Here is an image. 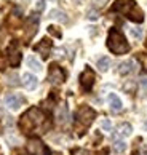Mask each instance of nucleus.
I'll return each mask as SVG.
<instances>
[{
  "instance_id": "obj_1",
  "label": "nucleus",
  "mask_w": 147,
  "mask_h": 155,
  "mask_svg": "<svg viewBox=\"0 0 147 155\" xmlns=\"http://www.w3.org/2000/svg\"><path fill=\"white\" fill-rule=\"evenodd\" d=\"M19 126L24 133H32L34 130H40V133H45L50 128V123L47 122V117L40 109L32 107L21 117Z\"/></svg>"
},
{
  "instance_id": "obj_21",
  "label": "nucleus",
  "mask_w": 147,
  "mask_h": 155,
  "mask_svg": "<svg viewBox=\"0 0 147 155\" xmlns=\"http://www.w3.org/2000/svg\"><path fill=\"white\" fill-rule=\"evenodd\" d=\"M129 34H131V37H134V38H141L142 37V29H141V27H133V29H129Z\"/></svg>"
},
{
  "instance_id": "obj_22",
  "label": "nucleus",
  "mask_w": 147,
  "mask_h": 155,
  "mask_svg": "<svg viewBox=\"0 0 147 155\" xmlns=\"http://www.w3.org/2000/svg\"><path fill=\"white\" fill-rule=\"evenodd\" d=\"M101 128H103L104 131H110V128H112L110 120H103V122H101Z\"/></svg>"
},
{
  "instance_id": "obj_28",
  "label": "nucleus",
  "mask_w": 147,
  "mask_h": 155,
  "mask_svg": "<svg viewBox=\"0 0 147 155\" xmlns=\"http://www.w3.org/2000/svg\"><path fill=\"white\" fill-rule=\"evenodd\" d=\"M5 11H7V8L0 10V26H2V21H3V15H5Z\"/></svg>"
},
{
  "instance_id": "obj_7",
  "label": "nucleus",
  "mask_w": 147,
  "mask_h": 155,
  "mask_svg": "<svg viewBox=\"0 0 147 155\" xmlns=\"http://www.w3.org/2000/svg\"><path fill=\"white\" fill-rule=\"evenodd\" d=\"M27 150H29V153H32V155H48L50 153L48 149L45 147L40 141H37V139L29 141V144H27Z\"/></svg>"
},
{
  "instance_id": "obj_12",
  "label": "nucleus",
  "mask_w": 147,
  "mask_h": 155,
  "mask_svg": "<svg viewBox=\"0 0 147 155\" xmlns=\"http://www.w3.org/2000/svg\"><path fill=\"white\" fill-rule=\"evenodd\" d=\"M107 101H109V106H110L112 112H120L122 110V101L115 93H110L109 96H107Z\"/></svg>"
},
{
  "instance_id": "obj_20",
  "label": "nucleus",
  "mask_w": 147,
  "mask_h": 155,
  "mask_svg": "<svg viewBox=\"0 0 147 155\" xmlns=\"http://www.w3.org/2000/svg\"><path fill=\"white\" fill-rule=\"evenodd\" d=\"M125 149H126L125 141H115V142H114V150H115L117 153H122V152H125Z\"/></svg>"
},
{
  "instance_id": "obj_8",
  "label": "nucleus",
  "mask_w": 147,
  "mask_h": 155,
  "mask_svg": "<svg viewBox=\"0 0 147 155\" xmlns=\"http://www.w3.org/2000/svg\"><path fill=\"white\" fill-rule=\"evenodd\" d=\"M5 104H7L8 109H11V110H18V109L24 104V97H22L21 94H8L7 97H5Z\"/></svg>"
},
{
  "instance_id": "obj_5",
  "label": "nucleus",
  "mask_w": 147,
  "mask_h": 155,
  "mask_svg": "<svg viewBox=\"0 0 147 155\" xmlns=\"http://www.w3.org/2000/svg\"><path fill=\"white\" fill-rule=\"evenodd\" d=\"M64 78H66V74H64V71H63V69H61L58 64H51V66H50V72H48L50 83L59 85V83L64 82Z\"/></svg>"
},
{
  "instance_id": "obj_25",
  "label": "nucleus",
  "mask_w": 147,
  "mask_h": 155,
  "mask_svg": "<svg viewBox=\"0 0 147 155\" xmlns=\"http://www.w3.org/2000/svg\"><path fill=\"white\" fill-rule=\"evenodd\" d=\"M134 88H136V85H134L133 82H129V83H126L125 87H123V90H125L126 93H129V91H134Z\"/></svg>"
},
{
  "instance_id": "obj_10",
  "label": "nucleus",
  "mask_w": 147,
  "mask_h": 155,
  "mask_svg": "<svg viewBox=\"0 0 147 155\" xmlns=\"http://www.w3.org/2000/svg\"><path fill=\"white\" fill-rule=\"evenodd\" d=\"M51 47H53L51 42H50L48 38H43V40H40V43H38V45H35V48H34V50L38 51V53L42 54V58H43V59H47L48 56H50V51H51Z\"/></svg>"
},
{
  "instance_id": "obj_13",
  "label": "nucleus",
  "mask_w": 147,
  "mask_h": 155,
  "mask_svg": "<svg viewBox=\"0 0 147 155\" xmlns=\"http://www.w3.org/2000/svg\"><path fill=\"white\" fill-rule=\"evenodd\" d=\"M133 71H134V62L133 61H125L118 66V74H120V75H126V74L133 72Z\"/></svg>"
},
{
  "instance_id": "obj_2",
  "label": "nucleus",
  "mask_w": 147,
  "mask_h": 155,
  "mask_svg": "<svg viewBox=\"0 0 147 155\" xmlns=\"http://www.w3.org/2000/svg\"><path fill=\"white\" fill-rule=\"evenodd\" d=\"M112 10L126 15L128 18L131 21H134V22H142L144 21L142 10L138 7L134 0H118V2H115L114 7H112Z\"/></svg>"
},
{
  "instance_id": "obj_17",
  "label": "nucleus",
  "mask_w": 147,
  "mask_h": 155,
  "mask_svg": "<svg viewBox=\"0 0 147 155\" xmlns=\"http://www.w3.org/2000/svg\"><path fill=\"white\" fill-rule=\"evenodd\" d=\"M118 134L123 136V137H126L131 134V125L129 123H122L120 126H118Z\"/></svg>"
},
{
  "instance_id": "obj_11",
  "label": "nucleus",
  "mask_w": 147,
  "mask_h": 155,
  "mask_svg": "<svg viewBox=\"0 0 147 155\" xmlns=\"http://www.w3.org/2000/svg\"><path fill=\"white\" fill-rule=\"evenodd\" d=\"M37 77L35 75H32V74H24L22 75V85L26 87V90H35L37 88Z\"/></svg>"
},
{
  "instance_id": "obj_32",
  "label": "nucleus",
  "mask_w": 147,
  "mask_h": 155,
  "mask_svg": "<svg viewBox=\"0 0 147 155\" xmlns=\"http://www.w3.org/2000/svg\"><path fill=\"white\" fill-rule=\"evenodd\" d=\"M145 45H147V43H145Z\"/></svg>"
},
{
  "instance_id": "obj_30",
  "label": "nucleus",
  "mask_w": 147,
  "mask_h": 155,
  "mask_svg": "<svg viewBox=\"0 0 147 155\" xmlns=\"http://www.w3.org/2000/svg\"><path fill=\"white\" fill-rule=\"evenodd\" d=\"M0 69H3V59H2V56H0Z\"/></svg>"
},
{
  "instance_id": "obj_9",
  "label": "nucleus",
  "mask_w": 147,
  "mask_h": 155,
  "mask_svg": "<svg viewBox=\"0 0 147 155\" xmlns=\"http://www.w3.org/2000/svg\"><path fill=\"white\" fill-rule=\"evenodd\" d=\"M8 61H10V64L15 66V67L21 62V51H19L18 43L16 42H13L8 47Z\"/></svg>"
},
{
  "instance_id": "obj_31",
  "label": "nucleus",
  "mask_w": 147,
  "mask_h": 155,
  "mask_svg": "<svg viewBox=\"0 0 147 155\" xmlns=\"http://www.w3.org/2000/svg\"><path fill=\"white\" fill-rule=\"evenodd\" d=\"M98 2H101V3H103V2H106V0H98Z\"/></svg>"
},
{
  "instance_id": "obj_3",
  "label": "nucleus",
  "mask_w": 147,
  "mask_h": 155,
  "mask_svg": "<svg viewBox=\"0 0 147 155\" xmlns=\"http://www.w3.org/2000/svg\"><path fill=\"white\" fill-rule=\"evenodd\" d=\"M107 47H109V50L115 54H123L129 50V45L126 42L125 35L117 29H110L109 37H107Z\"/></svg>"
},
{
  "instance_id": "obj_6",
  "label": "nucleus",
  "mask_w": 147,
  "mask_h": 155,
  "mask_svg": "<svg viewBox=\"0 0 147 155\" xmlns=\"http://www.w3.org/2000/svg\"><path fill=\"white\" fill-rule=\"evenodd\" d=\"M94 80H96L94 72L90 67H87L82 72V75H80V87H82V90L83 91H90V90H91V87L94 85Z\"/></svg>"
},
{
  "instance_id": "obj_16",
  "label": "nucleus",
  "mask_w": 147,
  "mask_h": 155,
  "mask_svg": "<svg viewBox=\"0 0 147 155\" xmlns=\"http://www.w3.org/2000/svg\"><path fill=\"white\" fill-rule=\"evenodd\" d=\"M109 66H110V59L107 58V56H103V58L98 61V69H99L101 72L109 71Z\"/></svg>"
},
{
  "instance_id": "obj_23",
  "label": "nucleus",
  "mask_w": 147,
  "mask_h": 155,
  "mask_svg": "<svg viewBox=\"0 0 147 155\" xmlns=\"http://www.w3.org/2000/svg\"><path fill=\"white\" fill-rule=\"evenodd\" d=\"M48 32L51 34V35H54V37H58V38L61 37V32L58 31V27H54V26H50V27H48Z\"/></svg>"
},
{
  "instance_id": "obj_27",
  "label": "nucleus",
  "mask_w": 147,
  "mask_h": 155,
  "mask_svg": "<svg viewBox=\"0 0 147 155\" xmlns=\"http://www.w3.org/2000/svg\"><path fill=\"white\" fill-rule=\"evenodd\" d=\"M35 7H37L38 11L43 10V8H45V0H37V5H35Z\"/></svg>"
},
{
  "instance_id": "obj_19",
  "label": "nucleus",
  "mask_w": 147,
  "mask_h": 155,
  "mask_svg": "<svg viewBox=\"0 0 147 155\" xmlns=\"http://www.w3.org/2000/svg\"><path fill=\"white\" fill-rule=\"evenodd\" d=\"M67 115H69V114H67V109L66 107H61L59 110H58V122L59 123H66L67 122Z\"/></svg>"
},
{
  "instance_id": "obj_14",
  "label": "nucleus",
  "mask_w": 147,
  "mask_h": 155,
  "mask_svg": "<svg viewBox=\"0 0 147 155\" xmlns=\"http://www.w3.org/2000/svg\"><path fill=\"white\" fill-rule=\"evenodd\" d=\"M27 66H29L34 72H40L42 71V64L38 62L37 58H34V56H29V58H27Z\"/></svg>"
},
{
  "instance_id": "obj_26",
  "label": "nucleus",
  "mask_w": 147,
  "mask_h": 155,
  "mask_svg": "<svg viewBox=\"0 0 147 155\" xmlns=\"http://www.w3.org/2000/svg\"><path fill=\"white\" fill-rule=\"evenodd\" d=\"M98 16H99V13L96 10H90L88 11V19H98Z\"/></svg>"
},
{
  "instance_id": "obj_4",
  "label": "nucleus",
  "mask_w": 147,
  "mask_h": 155,
  "mask_svg": "<svg viewBox=\"0 0 147 155\" xmlns=\"http://www.w3.org/2000/svg\"><path fill=\"white\" fill-rule=\"evenodd\" d=\"M75 117H77V123L82 125L83 128H87V126L91 125L93 120L96 118V112L90 106H82V107H78Z\"/></svg>"
},
{
  "instance_id": "obj_24",
  "label": "nucleus",
  "mask_w": 147,
  "mask_h": 155,
  "mask_svg": "<svg viewBox=\"0 0 147 155\" xmlns=\"http://www.w3.org/2000/svg\"><path fill=\"white\" fill-rule=\"evenodd\" d=\"M8 83L10 85H18V75L16 74H11V75H8Z\"/></svg>"
},
{
  "instance_id": "obj_15",
  "label": "nucleus",
  "mask_w": 147,
  "mask_h": 155,
  "mask_svg": "<svg viewBox=\"0 0 147 155\" xmlns=\"http://www.w3.org/2000/svg\"><path fill=\"white\" fill-rule=\"evenodd\" d=\"M50 18H53L56 21H61V22H66L67 21L66 13H63L61 10H51V11H50Z\"/></svg>"
},
{
  "instance_id": "obj_18",
  "label": "nucleus",
  "mask_w": 147,
  "mask_h": 155,
  "mask_svg": "<svg viewBox=\"0 0 147 155\" xmlns=\"http://www.w3.org/2000/svg\"><path fill=\"white\" fill-rule=\"evenodd\" d=\"M72 153L74 155H106L107 152L106 150H103V152H90V150H85V149H75V150H72Z\"/></svg>"
},
{
  "instance_id": "obj_29",
  "label": "nucleus",
  "mask_w": 147,
  "mask_h": 155,
  "mask_svg": "<svg viewBox=\"0 0 147 155\" xmlns=\"http://www.w3.org/2000/svg\"><path fill=\"white\" fill-rule=\"evenodd\" d=\"M141 85H142V87H147V77L141 78Z\"/></svg>"
}]
</instances>
